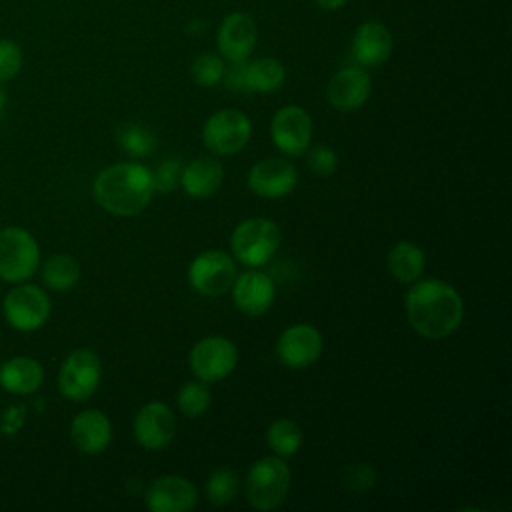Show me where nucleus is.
I'll use <instances>...</instances> for the list:
<instances>
[{
	"instance_id": "c756f323",
	"label": "nucleus",
	"mask_w": 512,
	"mask_h": 512,
	"mask_svg": "<svg viewBox=\"0 0 512 512\" xmlns=\"http://www.w3.org/2000/svg\"><path fill=\"white\" fill-rule=\"evenodd\" d=\"M226 72V64L224 58L212 52H202L194 58L192 66H190V76L192 80L202 86V88H210L222 82Z\"/></svg>"
},
{
	"instance_id": "412c9836",
	"label": "nucleus",
	"mask_w": 512,
	"mask_h": 512,
	"mask_svg": "<svg viewBox=\"0 0 512 512\" xmlns=\"http://www.w3.org/2000/svg\"><path fill=\"white\" fill-rule=\"evenodd\" d=\"M224 168L212 156H198L182 168L180 186L192 198H208L222 186Z\"/></svg>"
},
{
	"instance_id": "473e14b6",
	"label": "nucleus",
	"mask_w": 512,
	"mask_h": 512,
	"mask_svg": "<svg viewBox=\"0 0 512 512\" xmlns=\"http://www.w3.org/2000/svg\"><path fill=\"white\" fill-rule=\"evenodd\" d=\"M182 162L178 158H166L160 162V166L152 172L154 176V188L160 194H170L178 184L182 176Z\"/></svg>"
},
{
	"instance_id": "c85d7f7f",
	"label": "nucleus",
	"mask_w": 512,
	"mask_h": 512,
	"mask_svg": "<svg viewBox=\"0 0 512 512\" xmlns=\"http://www.w3.org/2000/svg\"><path fill=\"white\" fill-rule=\"evenodd\" d=\"M176 402L184 416L198 418L210 408L212 394H210V388L206 386V382H202V380L184 382L176 394Z\"/></svg>"
},
{
	"instance_id": "2eb2a0df",
	"label": "nucleus",
	"mask_w": 512,
	"mask_h": 512,
	"mask_svg": "<svg viewBox=\"0 0 512 512\" xmlns=\"http://www.w3.org/2000/svg\"><path fill=\"white\" fill-rule=\"evenodd\" d=\"M248 188L260 198H284L298 184V172L286 158H264L246 176Z\"/></svg>"
},
{
	"instance_id": "7ed1b4c3",
	"label": "nucleus",
	"mask_w": 512,
	"mask_h": 512,
	"mask_svg": "<svg viewBox=\"0 0 512 512\" xmlns=\"http://www.w3.org/2000/svg\"><path fill=\"white\" fill-rule=\"evenodd\" d=\"M290 468L280 456L256 460L244 480V494L254 510L266 512L278 508L290 490Z\"/></svg>"
},
{
	"instance_id": "423d86ee",
	"label": "nucleus",
	"mask_w": 512,
	"mask_h": 512,
	"mask_svg": "<svg viewBox=\"0 0 512 512\" xmlns=\"http://www.w3.org/2000/svg\"><path fill=\"white\" fill-rule=\"evenodd\" d=\"M252 134L250 118L238 108L216 110L202 128L204 146L218 156H232L240 152Z\"/></svg>"
},
{
	"instance_id": "5701e85b",
	"label": "nucleus",
	"mask_w": 512,
	"mask_h": 512,
	"mask_svg": "<svg viewBox=\"0 0 512 512\" xmlns=\"http://www.w3.org/2000/svg\"><path fill=\"white\" fill-rule=\"evenodd\" d=\"M286 80V68L280 60L264 56L246 60L244 64V86L246 94H266L278 90Z\"/></svg>"
},
{
	"instance_id": "b1692460",
	"label": "nucleus",
	"mask_w": 512,
	"mask_h": 512,
	"mask_svg": "<svg viewBox=\"0 0 512 512\" xmlns=\"http://www.w3.org/2000/svg\"><path fill=\"white\" fill-rule=\"evenodd\" d=\"M388 270L390 274L402 282V284H412L416 282L426 266V256L422 252V248H418L412 242H398L392 246V250L388 252Z\"/></svg>"
},
{
	"instance_id": "39448f33",
	"label": "nucleus",
	"mask_w": 512,
	"mask_h": 512,
	"mask_svg": "<svg viewBox=\"0 0 512 512\" xmlns=\"http://www.w3.org/2000/svg\"><path fill=\"white\" fill-rule=\"evenodd\" d=\"M40 248L30 232L18 226L0 230V278L4 282H24L38 270Z\"/></svg>"
},
{
	"instance_id": "f03ea898",
	"label": "nucleus",
	"mask_w": 512,
	"mask_h": 512,
	"mask_svg": "<svg viewBox=\"0 0 512 512\" xmlns=\"http://www.w3.org/2000/svg\"><path fill=\"white\" fill-rule=\"evenodd\" d=\"M92 190L96 202L116 216L140 214L156 192L152 170L140 162H120L100 170Z\"/></svg>"
},
{
	"instance_id": "bb28decb",
	"label": "nucleus",
	"mask_w": 512,
	"mask_h": 512,
	"mask_svg": "<svg viewBox=\"0 0 512 512\" xmlns=\"http://www.w3.org/2000/svg\"><path fill=\"white\" fill-rule=\"evenodd\" d=\"M118 144L132 158H146L156 148L154 134L142 124H124L118 128Z\"/></svg>"
},
{
	"instance_id": "aec40b11",
	"label": "nucleus",
	"mask_w": 512,
	"mask_h": 512,
	"mask_svg": "<svg viewBox=\"0 0 512 512\" xmlns=\"http://www.w3.org/2000/svg\"><path fill=\"white\" fill-rule=\"evenodd\" d=\"M70 438L82 454L96 456L110 446L112 424L108 416L96 408L82 410L74 416L70 424Z\"/></svg>"
},
{
	"instance_id": "2f4dec72",
	"label": "nucleus",
	"mask_w": 512,
	"mask_h": 512,
	"mask_svg": "<svg viewBox=\"0 0 512 512\" xmlns=\"http://www.w3.org/2000/svg\"><path fill=\"white\" fill-rule=\"evenodd\" d=\"M24 64V54L20 44L10 38H0V84L12 80Z\"/></svg>"
},
{
	"instance_id": "7c9ffc66",
	"label": "nucleus",
	"mask_w": 512,
	"mask_h": 512,
	"mask_svg": "<svg viewBox=\"0 0 512 512\" xmlns=\"http://www.w3.org/2000/svg\"><path fill=\"white\" fill-rule=\"evenodd\" d=\"M340 484L348 492L370 490L376 484V470L372 468V464H366V462L348 464L340 472Z\"/></svg>"
},
{
	"instance_id": "6e6552de",
	"label": "nucleus",
	"mask_w": 512,
	"mask_h": 512,
	"mask_svg": "<svg viewBox=\"0 0 512 512\" xmlns=\"http://www.w3.org/2000/svg\"><path fill=\"white\" fill-rule=\"evenodd\" d=\"M236 364L238 348L224 336H206L198 340L188 354V366L192 374L206 384L224 380L232 374Z\"/></svg>"
},
{
	"instance_id": "72a5a7b5",
	"label": "nucleus",
	"mask_w": 512,
	"mask_h": 512,
	"mask_svg": "<svg viewBox=\"0 0 512 512\" xmlns=\"http://www.w3.org/2000/svg\"><path fill=\"white\" fill-rule=\"evenodd\" d=\"M308 168L316 174V176H332L338 168V154L330 148V146H314L310 152H308Z\"/></svg>"
},
{
	"instance_id": "393cba45",
	"label": "nucleus",
	"mask_w": 512,
	"mask_h": 512,
	"mask_svg": "<svg viewBox=\"0 0 512 512\" xmlns=\"http://www.w3.org/2000/svg\"><path fill=\"white\" fill-rule=\"evenodd\" d=\"M80 278L78 262L68 254H54L42 266V282L54 292L70 290Z\"/></svg>"
},
{
	"instance_id": "20e7f679",
	"label": "nucleus",
	"mask_w": 512,
	"mask_h": 512,
	"mask_svg": "<svg viewBox=\"0 0 512 512\" xmlns=\"http://www.w3.org/2000/svg\"><path fill=\"white\" fill-rule=\"evenodd\" d=\"M234 258L248 266L260 268L268 264L280 246V228L270 218H248L242 220L230 238Z\"/></svg>"
},
{
	"instance_id": "f257e3e1",
	"label": "nucleus",
	"mask_w": 512,
	"mask_h": 512,
	"mask_svg": "<svg viewBox=\"0 0 512 512\" xmlns=\"http://www.w3.org/2000/svg\"><path fill=\"white\" fill-rule=\"evenodd\" d=\"M410 326L428 340L448 338L464 318V300L444 280L414 282L404 298Z\"/></svg>"
},
{
	"instance_id": "c9c22d12",
	"label": "nucleus",
	"mask_w": 512,
	"mask_h": 512,
	"mask_svg": "<svg viewBox=\"0 0 512 512\" xmlns=\"http://www.w3.org/2000/svg\"><path fill=\"white\" fill-rule=\"evenodd\" d=\"M314 2L326 12H336L348 4V0H314Z\"/></svg>"
},
{
	"instance_id": "e433bc0d",
	"label": "nucleus",
	"mask_w": 512,
	"mask_h": 512,
	"mask_svg": "<svg viewBox=\"0 0 512 512\" xmlns=\"http://www.w3.org/2000/svg\"><path fill=\"white\" fill-rule=\"evenodd\" d=\"M4 108H6V92H4L2 86H0V116H2Z\"/></svg>"
},
{
	"instance_id": "a211bd4d",
	"label": "nucleus",
	"mask_w": 512,
	"mask_h": 512,
	"mask_svg": "<svg viewBox=\"0 0 512 512\" xmlns=\"http://www.w3.org/2000/svg\"><path fill=\"white\" fill-rule=\"evenodd\" d=\"M230 290L234 306L246 316L264 314L272 306L276 294L272 278L258 268L246 270L240 276H236Z\"/></svg>"
},
{
	"instance_id": "9b49d317",
	"label": "nucleus",
	"mask_w": 512,
	"mask_h": 512,
	"mask_svg": "<svg viewBox=\"0 0 512 512\" xmlns=\"http://www.w3.org/2000/svg\"><path fill=\"white\" fill-rule=\"evenodd\" d=\"M270 136L282 154L300 156L308 150L312 140V118L302 106H282L272 116Z\"/></svg>"
},
{
	"instance_id": "a878e982",
	"label": "nucleus",
	"mask_w": 512,
	"mask_h": 512,
	"mask_svg": "<svg viewBox=\"0 0 512 512\" xmlns=\"http://www.w3.org/2000/svg\"><path fill=\"white\" fill-rule=\"evenodd\" d=\"M302 428L290 420V418H278L268 426L266 442L272 448V452L280 458L294 456L302 446Z\"/></svg>"
},
{
	"instance_id": "f8f14e48",
	"label": "nucleus",
	"mask_w": 512,
	"mask_h": 512,
	"mask_svg": "<svg viewBox=\"0 0 512 512\" xmlns=\"http://www.w3.org/2000/svg\"><path fill=\"white\" fill-rule=\"evenodd\" d=\"M324 350V338L318 328L310 324L288 326L276 342L278 360L292 370L312 366Z\"/></svg>"
},
{
	"instance_id": "4468645a",
	"label": "nucleus",
	"mask_w": 512,
	"mask_h": 512,
	"mask_svg": "<svg viewBox=\"0 0 512 512\" xmlns=\"http://www.w3.org/2000/svg\"><path fill=\"white\" fill-rule=\"evenodd\" d=\"M258 42V28L250 14L232 12L228 14L216 32L218 52L228 62H244L252 56Z\"/></svg>"
},
{
	"instance_id": "f704fd0d",
	"label": "nucleus",
	"mask_w": 512,
	"mask_h": 512,
	"mask_svg": "<svg viewBox=\"0 0 512 512\" xmlns=\"http://www.w3.org/2000/svg\"><path fill=\"white\" fill-rule=\"evenodd\" d=\"M24 420H26L24 404H12L0 416V432L6 436H14L22 428Z\"/></svg>"
},
{
	"instance_id": "dca6fc26",
	"label": "nucleus",
	"mask_w": 512,
	"mask_h": 512,
	"mask_svg": "<svg viewBox=\"0 0 512 512\" xmlns=\"http://www.w3.org/2000/svg\"><path fill=\"white\" fill-rule=\"evenodd\" d=\"M372 92V78L362 66H344L338 70L326 88L332 108L338 112H354L362 108Z\"/></svg>"
},
{
	"instance_id": "0eeeda50",
	"label": "nucleus",
	"mask_w": 512,
	"mask_h": 512,
	"mask_svg": "<svg viewBox=\"0 0 512 512\" xmlns=\"http://www.w3.org/2000/svg\"><path fill=\"white\" fill-rule=\"evenodd\" d=\"M50 308V298L40 286L20 282L6 292L2 302L6 322L20 332H32L44 326L50 316Z\"/></svg>"
},
{
	"instance_id": "f3484780",
	"label": "nucleus",
	"mask_w": 512,
	"mask_h": 512,
	"mask_svg": "<svg viewBox=\"0 0 512 512\" xmlns=\"http://www.w3.org/2000/svg\"><path fill=\"white\" fill-rule=\"evenodd\" d=\"M198 504L196 486L176 474L156 478L146 490V506L152 512H188Z\"/></svg>"
},
{
	"instance_id": "ddd939ff",
	"label": "nucleus",
	"mask_w": 512,
	"mask_h": 512,
	"mask_svg": "<svg viewBox=\"0 0 512 512\" xmlns=\"http://www.w3.org/2000/svg\"><path fill=\"white\" fill-rule=\"evenodd\" d=\"M176 434V416L164 402H148L134 416V438L146 450H164Z\"/></svg>"
},
{
	"instance_id": "9d476101",
	"label": "nucleus",
	"mask_w": 512,
	"mask_h": 512,
	"mask_svg": "<svg viewBox=\"0 0 512 512\" xmlns=\"http://www.w3.org/2000/svg\"><path fill=\"white\" fill-rule=\"evenodd\" d=\"M236 262L222 250L200 252L188 266V284L202 296H222L236 280Z\"/></svg>"
},
{
	"instance_id": "4be33fe9",
	"label": "nucleus",
	"mask_w": 512,
	"mask_h": 512,
	"mask_svg": "<svg viewBox=\"0 0 512 512\" xmlns=\"http://www.w3.org/2000/svg\"><path fill=\"white\" fill-rule=\"evenodd\" d=\"M44 382V368L30 356H14L0 364V386L10 394H32Z\"/></svg>"
},
{
	"instance_id": "cd10ccee",
	"label": "nucleus",
	"mask_w": 512,
	"mask_h": 512,
	"mask_svg": "<svg viewBox=\"0 0 512 512\" xmlns=\"http://www.w3.org/2000/svg\"><path fill=\"white\" fill-rule=\"evenodd\" d=\"M238 486H240L238 474L228 466H220L206 480V498L214 506H226L236 498Z\"/></svg>"
},
{
	"instance_id": "6ab92c4d",
	"label": "nucleus",
	"mask_w": 512,
	"mask_h": 512,
	"mask_svg": "<svg viewBox=\"0 0 512 512\" xmlns=\"http://www.w3.org/2000/svg\"><path fill=\"white\" fill-rule=\"evenodd\" d=\"M392 54V34L378 20L362 22L352 36V56L362 68H376Z\"/></svg>"
},
{
	"instance_id": "1a4fd4ad",
	"label": "nucleus",
	"mask_w": 512,
	"mask_h": 512,
	"mask_svg": "<svg viewBox=\"0 0 512 512\" xmlns=\"http://www.w3.org/2000/svg\"><path fill=\"white\" fill-rule=\"evenodd\" d=\"M100 358L90 348H78L66 356L58 372V388L72 402L88 400L100 384Z\"/></svg>"
}]
</instances>
